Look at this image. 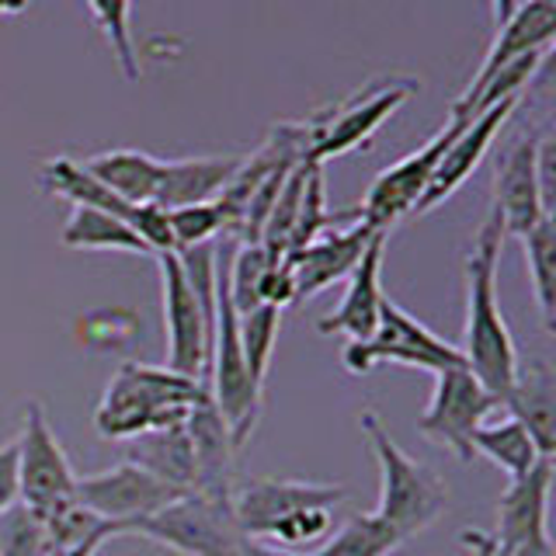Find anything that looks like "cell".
Listing matches in <instances>:
<instances>
[{"label":"cell","instance_id":"1","mask_svg":"<svg viewBox=\"0 0 556 556\" xmlns=\"http://www.w3.org/2000/svg\"><path fill=\"white\" fill-rule=\"evenodd\" d=\"M501 243H504V226H501V216L491 208V216L483 219L466 257V327H463L459 355L466 362V369L473 372L504 407V396L511 390L521 358H518L515 338L508 324H504L501 303H497Z\"/></svg>","mask_w":556,"mask_h":556},{"label":"cell","instance_id":"2","mask_svg":"<svg viewBox=\"0 0 556 556\" xmlns=\"http://www.w3.org/2000/svg\"><path fill=\"white\" fill-rule=\"evenodd\" d=\"M208 390L167 365L122 362L94 410V431L109 442H132L147 431L185 425Z\"/></svg>","mask_w":556,"mask_h":556},{"label":"cell","instance_id":"3","mask_svg":"<svg viewBox=\"0 0 556 556\" xmlns=\"http://www.w3.org/2000/svg\"><path fill=\"white\" fill-rule=\"evenodd\" d=\"M358 425L379 463V504L372 515L387 521V526L407 543V539L421 535L428 526L439 521V515L445 511L448 491L431 466L410 459L407 452L400 448V442L390 434V428L382 425V417L376 410H362Z\"/></svg>","mask_w":556,"mask_h":556},{"label":"cell","instance_id":"4","mask_svg":"<svg viewBox=\"0 0 556 556\" xmlns=\"http://www.w3.org/2000/svg\"><path fill=\"white\" fill-rule=\"evenodd\" d=\"M417 91H421V80L417 77H396V74L376 77L352 98L306 115V129H309L306 164L324 167V161H330V156H344L365 147L382 122H387L400 104H407Z\"/></svg>","mask_w":556,"mask_h":556},{"label":"cell","instance_id":"5","mask_svg":"<svg viewBox=\"0 0 556 556\" xmlns=\"http://www.w3.org/2000/svg\"><path fill=\"white\" fill-rule=\"evenodd\" d=\"M129 535H143L181 556H240L248 543L230 497L202 491H188L161 511L139 518Z\"/></svg>","mask_w":556,"mask_h":556},{"label":"cell","instance_id":"6","mask_svg":"<svg viewBox=\"0 0 556 556\" xmlns=\"http://www.w3.org/2000/svg\"><path fill=\"white\" fill-rule=\"evenodd\" d=\"M341 362L352 376L372 372L376 365H407V369H425V372H442L452 369V365H466L459 355V344H448L421 320H414L390 295L382 300L372 338L348 344L341 352Z\"/></svg>","mask_w":556,"mask_h":556},{"label":"cell","instance_id":"7","mask_svg":"<svg viewBox=\"0 0 556 556\" xmlns=\"http://www.w3.org/2000/svg\"><path fill=\"white\" fill-rule=\"evenodd\" d=\"M17 491L22 504L39 518L56 515L77 501V473L60 439L52 434L49 414L39 400L25 407V428L17 434Z\"/></svg>","mask_w":556,"mask_h":556},{"label":"cell","instance_id":"8","mask_svg":"<svg viewBox=\"0 0 556 556\" xmlns=\"http://www.w3.org/2000/svg\"><path fill=\"white\" fill-rule=\"evenodd\" d=\"M494 410H501V400L466 365H452L434 372V393L417 428L428 442L456 452L459 463H473V434Z\"/></svg>","mask_w":556,"mask_h":556},{"label":"cell","instance_id":"9","mask_svg":"<svg viewBox=\"0 0 556 556\" xmlns=\"http://www.w3.org/2000/svg\"><path fill=\"white\" fill-rule=\"evenodd\" d=\"M463 126L466 122L448 118L425 147H417L414 153L404 156V161H396L393 167H387L379 174V178L369 185V191H365L362 205L355 208V219L365 226V230L390 233L400 219L414 213L417 202L425 199V191L431 185V174H434V167H439L442 153L448 150L452 139L459 136Z\"/></svg>","mask_w":556,"mask_h":556},{"label":"cell","instance_id":"10","mask_svg":"<svg viewBox=\"0 0 556 556\" xmlns=\"http://www.w3.org/2000/svg\"><path fill=\"white\" fill-rule=\"evenodd\" d=\"M164 292V334H167V369L199 379L205 387L208 348H213L216 309H205L181 268V257L167 251L156 254Z\"/></svg>","mask_w":556,"mask_h":556},{"label":"cell","instance_id":"11","mask_svg":"<svg viewBox=\"0 0 556 556\" xmlns=\"http://www.w3.org/2000/svg\"><path fill=\"white\" fill-rule=\"evenodd\" d=\"M348 501V486L341 483H306V480H278V477H254L233 483L230 504L240 529L254 543H268V535L282 526L286 518L306 508H330Z\"/></svg>","mask_w":556,"mask_h":556},{"label":"cell","instance_id":"12","mask_svg":"<svg viewBox=\"0 0 556 556\" xmlns=\"http://www.w3.org/2000/svg\"><path fill=\"white\" fill-rule=\"evenodd\" d=\"M181 494L185 491L156 480L136 463H118L112 469H104V473L77 477V504L94 511L101 521H112L122 535H129V529L139 518L161 511L164 504L178 501Z\"/></svg>","mask_w":556,"mask_h":556},{"label":"cell","instance_id":"13","mask_svg":"<svg viewBox=\"0 0 556 556\" xmlns=\"http://www.w3.org/2000/svg\"><path fill=\"white\" fill-rule=\"evenodd\" d=\"M539 139L518 136L497 156L494 167V213L501 216L504 237H526L532 226L549 213L543 195V178H539Z\"/></svg>","mask_w":556,"mask_h":556},{"label":"cell","instance_id":"14","mask_svg":"<svg viewBox=\"0 0 556 556\" xmlns=\"http://www.w3.org/2000/svg\"><path fill=\"white\" fill-rule=\"evenodd\" d=\"M556 466L553 456L539 459L529 473H521L508 483V491L497 501V556H508L511 549L535 543L549 535V494H553Z\"/></svg>","mask_w":556,"mask_h":556},{"label":"cell","instance_id":"15","mask_svg":"<svg viewBox=\"0 0 556 556\" xmlns=\"http://www.w3.org/2000/svg\"><path fill=\"white\" fill-rule=\"evenodd\" d=\"M518 109V98H504L501 104H494V109H486L483 115H477L473 122H466V126L459 129V136L452 139L448 150L442 153L439 167H434L431 174V185L425 191V199L417 202L414 213L425 216L431 213V208H439L442 202H448L456 191L466 185V178L480 167V161L486 156V150H491L494 136L501 132L504 122L511 118V112Z\"/></svg>","mask_w":556,"mask_h":556},{"label":"cell","instance_id":"16","mask_svg":"<svg viewBox=\"0 0 556 556\" xmlns=\"http://www.w3.org/2000/svg\"><path fill=\"white\" fill-rule=\"evenodd\" d=\"M372 237H376L372 230H365L362 223H355V226H348V230H327L317 240H309L306 248L286 254L282 261L292 278L295 303L313 300V295L324 292L327 286H334L341 278L352 275Z\"/></svg>","mask_w":556,"mask_h":556},{"label":"cell","instance_id":"17","mask_svg":"<svg viewBox=\"0 0 556 556\" xmlns=\"http://www.w3.org/2000/svg\"><path fill=\"white\" fill-rule=\"evenodd\" d=\"M387 237L390 233H376L369 240V248L362 251L355 271L348 275V289L341 295V303L317 324L320 334H341L348 338V344L372 338L382 300H387V292H382V251H387Z\"/></svg>","mask_w":556,"mask_h":556},{"label":"cell","instance_id":"18","mask_svg":"<svg viewBox=\"0 0 556 556\" xmlns=\"http://www.w3.org/2000/svg\"><path fill=\"white\" fill-rule=\"evenodd\" d=\"M188 439L195 448V491L202 494H223L233 491V434L226 428L223 414L216 410L213 396H202L195 410L188 414Z\"/></svg>","mask_w":556,"mask_h":556},{"label":"cell","instance_id":"19","mask_svg":"<svg viewBox=\"0 0 556 556\" xmlns=\"http://www.w3.org/2000/svg\"><path fill=\"white\" fill-rule=\"evenodd\" d=\"M504 410L526 425L543 456H556V379L549 362H518L515 382L504 396Z\"/></svg>","mask_w":556,"mask_h":556},{"label":"cell","instance_id":"20","mask_svg":"<svg viewBox=\"0 0 556 556\" xmlns=\"http://www.w3.org/2000/svg\"><path fill=\"white\" fill-rule=\"evenodd\" d=\"M243 156H181V161L161 164V185H156L153 205L161 208H181L195 202L219 199L226 185L233 181Z\"/></svg>","mask_w":556,"mask_h":556},{"label":"cell","instance_id":"21","mask_svg":"<svg viewBox=\"0 0 556 556\" xmlns=\"http://www.w3.org/2000/svg\"><path fill=\"white\" fill-rule=\"evenodd\" d=\"M553 31H556V0H526V4L497 28V39L491 49H486V60L480 63L469 87L483 84L494 70H501L504 63H511L518 56H526V52L549 49Z\"/></svg>","mask_w":556,"mask_h":556},{"label":"cell","instance_id":"22","mask_svg":"<svg viewBox=\"0 0 556 556\" xmlns=\"http://www.w3.org/2000/svg\"><path fill=\"white\" fill-rule=\"evenodd\" d=\"M126 463H136L156 480H164L178 491H195V448H191L188 428L170 425L161 431H147L129 442Z\"/></svg>","mask_w":556,"mask_h":556},{"label":"cell","instance_id":"23","mask_svg":"<svg viewBox=\"0 0 556 556\" xmlns=\"http://www.w3.org/2000/svg\"><path fill=\"white\" fill-rule=\"evenodd\" d=\"M39 185L46 195H56L66 199L70 205H87V208H101V213H112L118 219H126L132 230H136V216H139V205L122 202L109 185H101L91 170L84 164L70 161V156H52L39 167Z\"/></svg>","mask_w":556,"mask_h":556},{"label":"cell","instance_id":"24","mask_svg":"<svg viewBox=\"0 0 556 556\" xmlns=\"http://www.w3.org/2000/svg\"><path fill=\"white\" fill-rule=\"evenodd\" d=\"M161 156H150L143 150H104L84 161V167L101 185H109L129 205H153L156 185H161Z\"/></svg>","mask_w":556,"mask_h":556},{"label":"cell","instance_id":"25","mask_svg":"<svg viewBox=\"0 0 556 556\" xmlns=\"http://www.w3.org/2000/svg\"><path fill=\"white\" fill-rule=\"evenodd\" d=\"M60 240L70 251H118V254H150L153 257L143 237H139L126 219L101 213V208H87V205H74V213H70Z\"/></svg>","mask_w":556,"mask_h":556},{"label":"cell","instance_id":"26","mask_svg":"<svg viewBox=\"0 0 556 556\" xmlns=\"http://www.w3.org/2000/svg\"><path fill=\"white\" fill-rule=\"evenodd\" d=\"M473 456L491 459L497 469H504L511 480L529 473V469L546 459L543 452L535 448L532 434L526 431V425L515 421V417H501V421H483L473 434Z\"/></svg>","mask_w":556,"mask_h":556},{"label":"cell","instance_id":"27","mask_svg":"<svg viewBox=\"0 0 556 556\" xmlns=\"http://www.w3.org/2000/svg\"><path fill=\"white\" fill-rule=\"evenodd\" d=\"M521 240H526V261H529L539 317H543V327L553 334L556 330V219L553 213L539 219Z\"/></svg>","mask_w":556,"mask_h":556},{"label":"cell","instance_id":"28","mask_svg":"<svg viewBox=\"0 0 556 556\" xmlns=\"http://www.w3.org/2000/svg\"><path fill=\"white\" fill-rule=\"evenodd\" d=\"M400 546H404V539H400L382 518L365 511V515L348 518L344 526L309 556H390Z\"/></svg>","mask_w":556,"mask_h":556},{"label":"cell","instance_id":"29","mask_svg":"<svg viewBox=\"0 0 556 556\" xmlns=\"http://www.w3.org/2000/svg\"><path fill=\"white\" fill-rule=\"evenodd\" d=\"M278 324H282V309L261 303L248 313H240V341H243V358H248V369L254 382L265 387L268 376V362L278 341Z\"/></svg>","mask_w":556,"mask_h":556},{"label":"cell","instance_id":"30","mask_svg":"<svg viewBox=\"0 0 556 556\" xmlns=\"http://www.w3.org/2000/svg\"><path fill=\"white\" fill-rule=\"evenodd\" d=\"M271 265L275 261L268 257V251L261 248V243H240L233 265H226V289H230L237 313L261 306V282H265Z\"/></svg>","mask_w":556,"mask_h":556},{"label":"cell","instance_id":"31","mask_svg":"<svg viewBox=\"0 0 556 556\" xmlns=\"http://www.w3.org/2000/svg\"><path fill=\"white\" fill-rule=\"evenodd\" d=\"M98 28L104 31V39L112 46V56L118 60L122 74L129 80H139V56H136V42H132V28H129V0H87Z\"/></svg>","mask_w":556,"mask_h":556},{"label":"cell","instance_id":"32","mask_svg":"<svg viewBox=\"0 0 556 556\" xmlns=\"http://www.w3.org/2000/svg\"><path fill=\"white\" fill-rule=\"evenodd\" d=\"M52 539L46 521L22 501L0 515V556H49Z\"/></svg>","mask_w":556,"mask_h":556},{"label":"cell","instance_id":"33","mask_svg":"<svg viewBox=\"0 0 556 556\" xmlns=\"http://www.w3.org/2000/svg\"><path fill=\"white\" fill-rule=\"evenodd\" d=\"M167 223H170L174 251L202 248V243H213L223 233V213H219L216 199L181 205V208H167Z\"/></svg>","mask_w":556,"mask_h":556},{"label":"cell","instance_id":"34","mask_svg":"<svg viewBox=\"0 0 556 556\" xmlns=\"http://www.w3.org/2000/svg\"><path fill=\"white\" fill-rule=\"evenodd\" d=\"M22 501L17 491V442L0 445V515Z\"/></svg>","mask_w":556,"mask_h":556},{"label":"cell","instance_id":"35","mask_svg":"<svg viewBox=\"0 0 556 556\" xmlns=\"http://www.w3.org/2000/svg\"><path fill=\"white\" fill-rule=\"evenodd\" d=\"M459 543L466 546L469 556H497L494 535H486V532H480V529H463V532H459Z\"/></svg>","mask_w":556,"mask_h":556},{"label":"cell","instance_id":"36","mask_svg":"<svg viewBox=\"0 0 556 556\" xmlns=\"http://www.w3.org/2000/svg\"><path fill=\"white\" fill-rule=\"evenodd\" d=\"M104 546V539H87V543H77V546H56L49 556H94L98 549Z\"/></svg>","mask_w":556,"mask_h":556},{"label":"cell","instance_id":"37","mask_svg":"<svg viewBox=\"0 0 556 556\" xmlns=\"http://www.w3.org/2000/svg\"><path fill=\"white\" fill-rule=\"evenodd\" d=\"M508 556H556L553 535H546V539H535V543H526V546H518V549H511Z\"/></svg>","mask_w":556,"mask_h":556},{"label":"cell","instance_id":"38","mask_svg":"<svg viewBox=\"0 0 556 556\" xmlns=\"http://www.w3.org/2000/svg\"><path fill=\"white\" fill-rule=\"evenodd\" d=\"M240 556H300L292 549H278V546H268V543H254V539H248L240 549Z\"/></svg>","mask_w":556,"mask_h":556},{"label":"cell","instance_id":"39","mask_svg":"<svg viewBox=\"0 0 556 556\" xmlns=\"http://www.w3.org/2000/svg\"><path fill=\"white\" fill-rule=\"evenodd\" d=\"M521 4H526V0H494V28H501L504 22H508Z\"/></svg>","mask_w":556,"mask_h":556},{"label":"cell","instance_id":"40","mask_svg":"<svg viewBox=\"0 0 556 556\" xmlns=\"http://www.w3.org/2000/svg\"><path fill=\"white\" fill-rule=\"evenodd\" d=\"M31 0H0V14H22Z\"/></svg>","mask_w":556,"mask_h":556}]
</instances>
